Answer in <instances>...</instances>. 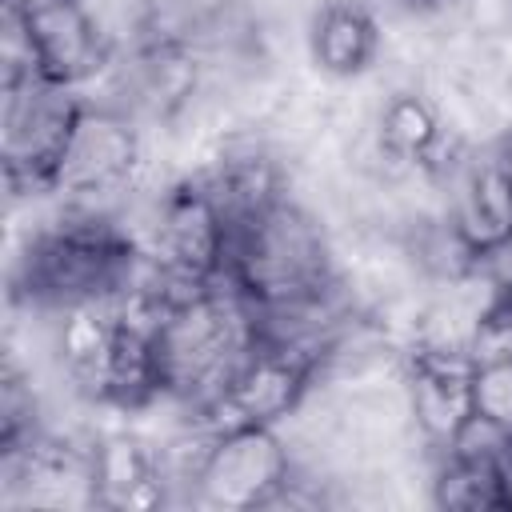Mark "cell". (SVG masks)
<instances>
[{
    "instance_id": "1",
    "label": "cell",
    "mask_w": 512,
    "mask_h": 512,
    "mask_svg": "<svg viewBox=\"0 0 512 512\" xmlns=\"http://www.w3.org/2000/svg\"><path fill=\"white\" fill-rule=\"evenodd\" d=\"M216 276L252 300L292 296L344 276V248L336 224L296 188L260 220L228 232Z\"/></svg>"
},
{
    "instance_id": "2",
    "label": "cell",
    "mask_w": 512,
    "mask_h": 512,
    "mask_svg": "<svg viewBox=\"0 0 512 512\" xmlns=\"http://www.w3.org/2000/svg\"><path fill=\"white\" fill-rule=\"evenodd\" d=\"M84 112V92L40 68L4 72L0 88V160L12 204L48 200L68 136Z\"/></svg>"
},
{
    "instance_id": "3",
    "label": "cell",
    "mask_w": 512,
    "mask_h": 512,
    "mask_svg": "<svg viewBox=\"0 0 512 512\" xmlns=\"http://www.w3.org/2000/svg\"><path fill=\"white\" fill-rule=\"evenodd\" d=\"M152 164V132L132 112L84 96V112L60 156L52 196L128 208L132 196L152 180Z\"/></svg>"
},
{
    "instance_id": "4",
    "label": "cell",
    "mask_w": 512,
    "mask_h": 512,
    "mask_svg": "<svg viewBox=\"0 0 512 512\" xmlns=\"http://www.w3.org/2000/svg\"><path fill=\"white\" fill-rule=\"evenodd\" d=\"M32 64L72 88H92L116 60L120 44L88 0H4Z\"/></svg>"
},
{
    "instance_id": "5",
    "label": "cell",
    "mask_w": 512,
    "mask_h": 512,
    "mask_svg": "<svg viewBox=\"0 0 512 512\" xmlns=\"http://www.w3.org/2000/svg\"><path fill=\"white\" fill-rule=\"evenodd\" d=\"M292 476V452L276 424H236L212 436L196 476V504L208 508H268Z\"/></svg>"
},
{
    "instance_id": "6",
    "label": "cell",
    "mask_w": 512,
    "mask_h": 512,
    "mask_svg": "<svg viewBox=\"0 0 512 512\" xmlns=\"http://www.w3.org/2000/svg\"><path fill=\"white\" fill-rule=\"evenodd\" d=\"M300 40L308 68L324 84H364L376 76L388 48L384 8L376 0H316L304 16Z\"/></svg>"
},
{
    "instance_id": "7",
    "label": "cell",
    "mask_w": 512,
    "mask_h": 512,
    "mask_svg": "<svg viewBox=\"0 0 512 512\" xmlns=\"http://www.w3.org/2000/svg\"><path fill=\"white\" fill-rule=\"evenodd\" d=\"M404 388L420 440L440 452L472 412V360L460 348L404 344Z\"/></svg>"
},
{
    "instance_id": "8",
    "label": "cell",
    "mask_w": 512,
    "mask_h": 512,
    "mask_svg": "<svg viewBox=\"0 0 512 512\" xmlns=\"http://www.w3.org/2000/svg\"><path fill=\"white\" fill-rule=\"evenodd\" d=\"M428 504L448 508V512H488L504 508L496 464L484 460H464L452 452H432L428 468Z\"/></svg>"
},
{
    "instance_id": "9",
    "label": "cell",
    "mask_w": 512,
    "mask_h": 512,
    "mask_svg": "<svg viewBox=\"0 0 512 512\" xmlns=\"http://www.w3.org/2000/svg\"><path fill=\"white\" fill-rule=\"evenodd\" d=\"M472 412L512 428V360L508 364H472Z\"/></svg>"
},
{
    "instance_id": "10",
    "label": "cell",
    "mask_w": 512,
    "mask_h": 512,
    "mask_svg": "<svg viewBox=\"0 0 512 512\" xmlns=\"http://www.w3.org/2000/svg\"><path fill=\"white\" fill-rule=\"evenodd\" d=\"M464 352L472 364H508L512 360V312L492 300V308L476 320Z\"/></svg>"
},
{
    "instance_id": "11",
    "label": "cell",
    "mask_w": 512,
    "mask_h": 512,
    "mask_svg": "<svg viewBox=\"0 0 512 512\" xmlns=\"http://www.w3.org/2000/svg\"><path fill=\"white\" fill-rule=\"evenodd\" d=\"M472 276H476L492 296H512V228L476 248V256H472Z\"/></svg>"
},
{
    "instance_id": "12",
    "label": "cell",
    "mask_w": 512,
    "mask_h": 512,
    "mask_svg": "<svg viewBox=\"0 0 512 512\" xmlns=\"http://www.w3.org/2000/svg\"><path fill=\"white\" fill-rule=\"evenodd\" d=\"M496 480H500L504 508H512V436H508V444H504L500 456H496Z\"/></svg>"
},
{
    "instance_id": "13",
    "label": "cell",
    "mask_w": 512,
    "mask_h": 512,
    "mask_svg": "<svg viewBox=\"0 0 512 512\" xmlns=\"http://www.w3.org/2000/svg\"><path fill=\"white\" fill-rule=\"evenodd\" d=\"M496 144H500V156H504V168H508V180H512V132L496 136Z\"/></svg>"
}]
</instances>
